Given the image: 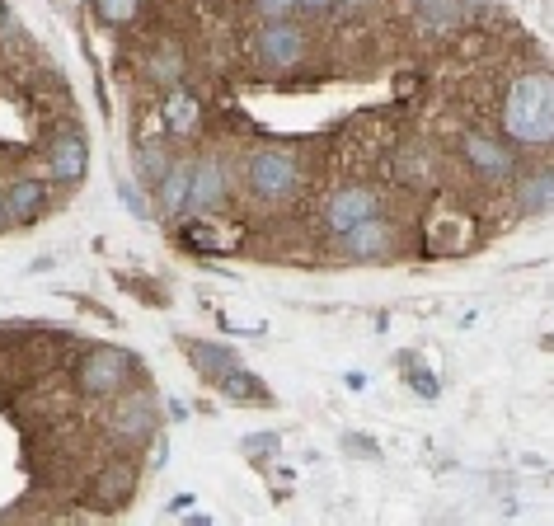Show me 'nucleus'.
<instances>
[{
  "instance_id": "nucleus-22",
  "label": "nucleus",
  "mask_w": 554,
  "mask_h": 526,
  "mask_svg": "<svg viewBox=\"0 0 554 526\" xmlns=\"http://www.w3.org/2000/svg\"><path fill=\"white\" fill-rule=\"evenodd\" d=\"M141 10V0H94V15L104 19V24H113V29H123V24H132Z\"/></svg>"
},
{
  "instance_id": "nucleus-1",
  "label": "nucleus",
  "mask_w": 554,
  "mask_h": 526,
  "mask_svg": "<svg viewBox=\"0 0 554 526\" xmlns=\"http://www.w3.org/2000/svg\"><path fill=\"white\" fill-rule=\"evenodd\" d=\"M503 132L522 146H545L554 132V85L545 71H526L512 80L503 99Z\"/></svg>"
},
{
  "instance_id": "nucleus-23",
  "label": "nucleus",
  "mask_w": 554,
  "mask_h": 526,
  "mask_svg": "<svg viewBox=\"0 0 554 526\" xmlns=\"http://www.w3.org/2000/svg\"><path fill=\"white\" fill-rule=\"evenodd\" d=\"M277 447H282V437H277V433H249L245 437V451L254 456V461H268Z\"/></svg>"
},
{
  "instance_id": "nucleus-29",
  "label": "nucleus",
  "mask_w": 554,
  "mask_h": 526,
  "mask_svg": "<svg viewBox=\"0 0 554 526\" xmlns=\"http://www.w3.org/2000/svg\"><path fill=\"white\" fill-rule=\"evenodd\" d=\"M348 447H357L362 456H376V442H371V437H348Z\"/></svg>"
},
{
  "instance_id": "nucleus-15",
  "label": "nucleus",
  "mask_w": 554,
  "mask_h": 526,
  "mask_svg": "<svg viewBox=\"0 0 554 526\" xmlns=\"http://www.w3.org/2000/svg\"><path fill=\"white\" fill-rule=\"evenodd\" d=\"M137 489V470L132 465H108L104 475H99V494H94V503L99 508H123V498Z\"/></svg>"
},
{
  "instance_id": "nucleus-9",
  "label": "nucleus",
  "mask_w": 554,
  "mask_h": 526,
  "mask_svg": "<svg viewBox=\"0 0 554 526\" xmlns=\"http://www.w3.org/2000/svg\"><path fill=\"white\" fill-rule=\"evenodd\" d=\"M47 170L57 184H80L85 170H90V146L80 132H57L52 137V151H47Z\"/></svg>"
},
{
  "instance_id": "nucleus-16",
  "label": "nucleus",
  "mask_w": 554,
  "mask_h": 526,
  "mask_svg": "<svg viewBox=\"0 0 554 526\" xmlns=\"http://www.w3.org/2000/svg\"><path fill=\"white\" fill-rule=\"evenodd\" d=\"M146 76L160 80V85H184V52L174 43H160L155 52H146Z\"/></svg>"
},
{
  "instance_id": "nucleus-18",
  "label": "nucleus",
  "mask_w": 554,
  "mask_h": 526,
  "mask_svg": "<svg viewBox=\"0 0 554 526\" xmlns=\"http://www.w3.org/2000/svg\"><path fill=\"white\" fill-rule=\"evenodd\" d=\"M550 188H554V179L540 170L512 188V198H517V207H522L526 217H540V212H550Z\"/></svg>"
},
{
  "instance_id": "nucleus-13",
  "label": "nucleus",
  "mask_w": 554,
  "mask_h": 526,
  "mask_svg": "<svg viewBox=\"0 0 554 526\" xmlns=\"http://www.w3.org/2000/svg\"><path fill=\"white\" fill-rule=\"evenodd\" d=\"M188 362H193L207 381H221L226 372L240 367V357H235L231 348H221V343H188Z\"/></svg>"
},
{
  "instance_id": "nucleus-30",
  "label": "nucleus",
  "mask_w": 554,
  "mask_h": 526,
  "mask_svg": "<svg viewBox=\"0 0 554 526\" xmlns=\"http://www.w3.org/2000/svg\"><path fill=\"white\" fill-rule=\"evenodd\" d=\"M170 414H174V423H184V418H188V404H184V400H174V404H170Z\"/></svg>"
},
{
  "instance_id": "nucleus-4",
  "label": "nucleus",
  "mask_w": 554,
  "mask_h": 526,
  "mask_svg": "<svg viewBox=\"0 0 554 526\" xmlns=\"http://www.w3.org/2000/svg\"><path fill=\"white\" fill-rule=\"evenodd\" d=\"M371 217H381V198H376V188H362V184H353V188H339L334 198L324 202V226H329V235H348V231H357L362 221H371Z\"/></svg>"
},
{
  "instance_id": "nucleus-3",
  "label": "nucleus",
  "mask_w": 554,
  "mask_h": 526,
  "mask_svg": "<svg viewBox=\"0 0 554 526\" xmlns=\"http://www.w3.org/2000/svg\"><path fill=\"white\" fill-rule=\"evenodd\" d=\"M132 357L123 353V348H90V353L80 357V367H76V376H80V390L85 395H99V400H108V395H123L127 390V381H132Z\"/></svg>"
},
{
  "instance_id": "nucleus-24",
  "label": "nucleus",
  "mask_w": 554,
  "mask_h": 526,
  "mask_svg": "<svg viewBox=\"0 0 554 526\" xmlns=\"http://www.w3.org/2000/svg\"><path fill=\"white\" fill-rule=\"evenodd\" d=\"M254 10L263 15V24H277V19L296 15V0H254Z\"/></svg>"
},
{
  "instance_id": "nucleus-21",
  "label": "nucleus",
  "mask_w": 554,
  "mask_h": 526,
  "mask_svg": "<svg viewBox=\"0 0 554 526\" xmlns=\"http://www.w3.org/2000/svg\"><path fill=\"white\" fill-rule=\"evenodd\" d=\"M137 165H141V179H146V184H160L174 165V151L165 146V141H146V146L137 151Z\"/></svg>"
},
{
  "instance_id": "nucleus-17",
  "label": "nucleus",
  "mask_w": 554,
  "mask_h": 526,
  "mask_svg": "<svg viewBox=\"0 0 554 526\" xmlns=\"http://www.w3.org/2000/svg\"><path fill=\"white\" fill-rule=\"evenodd\" d=\"M414 5H418V24L428 33H447L465 15V0H414Z\"/></svg>"
},
{
  "instance_id": "nucleus-32",
  "label": "nucleus",
  "mask_w": 554,
  "mask_h": 526,
  "mask_svg": "<svg viewBox=\"0 0 554 526\" xmlns=\"http://www.w3.org/2000/svg\"><path fill=\"white\" fill-rule=\"evenodd\" d=\"M5 226H10V217H5V207H0V231H5Z\"/></svg>"
},
{
  "instance_id": "nucleus-26",
  "label": "nucleus",
  "mask_w": 554,
  "mask_h": 526,
  "mask_svg": "<svg viewBox=\"0 0 554 526\" xmlns=\"http://www.w3.org/2000/svg\"><path fill=\"white\" fill-rule=\"evenodd\" d=\"M118 198H123V207H127V212H137V217H146V198H141V193H137V188H118Z\"/></svg>"
},
{
  "instance_id": "nucleus-25",
  "label": "nucleus",
  "mask_w": 554,
  "mask_h": 526,
  "mask_svg": "<svg viewBox=\"0 0 554 526\" xmlns=\"http://www.w3.org/2000/svg\"><path fill=\"white\" fill-rule=\"evenodd\" d=\"M404 367H414V357H404ZM409 386H414L423 400H432V395H437V381H432L428 372H418V367H414V376H409Z\"/></svg>"
},
{
  "instance_id": "nucleus-2",
  "label": "nucleus",
  "mask_w": 554,
  "mask_h": 526,
  "mask_svg": "<svg viewBox=\"0 0 554 526\" xmlns=\"http://www.w3.org/2000/svg\"><path fill=\"white\" fill-rule=\"evenodd\" d=\"M245 184L254 188V198H263V202H287L296 188H301V160H296V151L263 146V151L249 155Z\"/></svg>"
},
{
  "instance_id": "nucleus-31",
  "label": "nucleus",
  "mask_w": 554,
  "mask_h": 526,
  "mask_svg": "<svg viewBox=\"0 0 554 526\" xmlns=\"http://www.w3.org/2000/svg\"><path fill=\"white\" fill-rule=\"evenodd\" d=\"M188 526H212V522H207V517H193V522H188Z\"/></svg>"
},
{
  "instance_id": "nucleus-11",
  "label": "nucleus",
  "mask_w": 554,
  "mask_h": 526,
  "mask_svg": "<svg viewBox=\"0 0 554 526\" xmlns=\"http://www.w3.org/2000/svg\"><path fill=\"white\" fill-rule=\"evenodd\" d=\"M160 123L170 137H198L202 132V99L188 85H174L165 94V109H160Z\"/></svg>"
},
{
  "instance_id": "nucleus-33",
  "label": "nucleus",
  "mask_w": 554,
  "mask_h": 526,
  "mask_svg": "<svg viewBox=\"0 0 554 526\" xmlns=\"http://www.w3.org/2000/svg\"><path fill=\"white\" fill-rule=\"evenodd\" d=\"M339 5H362V0H339Z\"/></svg>"
},
{
  "instance_id": "nucleus-27",
  "label": "nucleus",
  "mask_w": 554,
  "mask_h": 526,
  "mask_svg": "<svg viewBox=\"0 0 554 526\" xmlns=\"http://www.w3.org/2000/svg\"><path fill=\"white\" fill-rule=\"evenodd\" d=\"M334 5H339V0H296V10H301V15H329V10H334Z\"/></svg>"
},
{
  "instance_id": "nucleus-10",
  "label": "nucleus",
  "mask_w": 554,
  "mask_h": 526,
  "mask_svg": "<svg viewBox=\"0 0 554 526\" xmlns=\"http://www.w3.org/2000/svg\"><path fill=\"white\" fill-rule=\"evenodd\" d=\"M390 249H395V231H390L385 217H371V221H362L357 231L343 235V254H348V259L376 263V259H390Z\"/></svg>"
},
{
  "instance_id": "nucleus-5",
  "label": "nucleus",
  "mask_w": 554,
  "mask_h": 526,
  "mask_svg": "<svg viewBox=\"0 0 554 526\" xmlns=\"http://www.w3.org/2000/svg\"><path fill=\"white\" fill-rule=\"evenodd\" d=\"M108 428H113V437H118V442H127V447L151 442V437H155V400L146 395V390H127L123 400L113 404Z\"/></svg>"
},
{
  "instance_id": "nucleus-20",
  "label": "nucleus",
  "mask_w": 554,
  "mask_h": 526,
  "mask_svg": "<svg viewBox=\"0 0 554 526\" xmlns=\"http://www.w3.org/2000/svg\"><path fill=\"white\" fill-rule=\"evenodd\" d=\"M216 386H221V395H226V400H235V404H245V400L268 404V390H263L259 381H254V376L245 372V367H235V372H226L221 381H216Z\"/></svg>"
},
{
  "instance_id": "nucleus-19",
  "label": "nucleus",
  "mask_w": 554,
  "mask_h": 526,
  "mask_svg": "<svg viewBox=\"0 0 554 526\" xmlns=\"http://www.w3.org/2000/svg\"><path fill=\"white\" fill-rule=\"evenodd\" d=\"M184 245L188 249H202V254H231L235 249V235H221L216 231V221H188L184 226Z\"/></svg>"
},
{
  "instance_id": "nucleus-8",
  "label": "nucleus",
  "mask_w": 554,
  "mask_h": 526,
  "mask_svg": "<svg viewBox=\"0 0 554 526\" xmlns=\"http://www.w3.org/2000/svg\"><path fill=\"white\" fill-rule=\"evenodd\" d=\"M231 198V179H226V165L216 155H202L193 165V179H188V207L193 212H221Z\"/></svg>"
},
{
  "instance_id": "nucleus-14",
  "label": "nucleus",
  "mask_w": 554,
  "mask_h": 526,
  "mask_svg": "<svg viewBox=\"0 0 554 526\" xmlns=\"http://www.w3.org/2000/svg\"><path fill=\"white\" fill-rule=\"evenodd\" d=\"M188 179H193V165L174 160L170 174L155 184V193H160V207H165L170 217H184V212H188Z\"/></svg>"
},
{
  "instance_id": "nucleus-12",
  "label": "nucleus",
  "mask_w": 554,
  "mask_h": 526,
  "mask_svg": "<svg viewBox=\"0 0 554 526\" xmlns=\"http://www.w3.org/2000/svg\"><path fill=\"white\" fill-rule=\"evenodd\" d=\"M0 207H5L10 226H29V221H38L47 212V188L38 179H15L0 193Z\"/></svg>"
},
{
  "instance_id": "nucleus-7",
  "label": "nucleus",
  "mask_w": 554,
  "mask_h": 526,
  "mask_svg": "<svg viewBox=\"0 0 554 526\" xmlns=\"http://www.w3.org/2000/svg\"><path fill=\"white\" fill-rule=\"evenodd\" d=\"M465 160H470V170L493 179V184H508L517 174V151L503 146L498 137H489V132H470L465 137Z\"/></svg>"
},
{
  "instance_id": "nucleus-28",
  "label": "nucleus",
  "mask_w": 554,
  "mask_h": 526,
  "mask_svg": "<svg viewBox=\"0 0 554 526\" xmlns=\"http://www.w3.org/2000/svg\"><path fill=\"white\" fill-rule=\"evenodd\" d=\"M19 33V19L10 15V5H5V0H0V38H5V43H10V38H15Z\"/></svg>"
},
{
  "instance_id": "nucleus-6",
  "label": "nucleus",
  "mask_w": 554,
  "mask_h": 526,
  "mask_svg": "<svg viewBox=\"0 0 554 526\" xmlns=\"http://www.w3.org/2000/svg\"><path fill=\"white\" fill-rule=\"evenodd\" d=\"M254 47H259V62L268 71H292L306 57V33L296 29L292 19H277V24H263L254 33Z\"/></svg>"
}]
</instances>
